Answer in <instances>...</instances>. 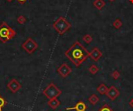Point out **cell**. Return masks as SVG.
Instances as JSON below:
<instances>
[{"instance_id":"10","label":"cell","mask_w":133,"mask_h":111,"mask_svg":"<svg viewBox=\"0 0 133 111\" xmlns=\"http://www.w3.org/2000/svg\"><path fill=\"white\" fill-rule=\"evenodd\" d=\"M86 108V106L84 103H79L75 107H71V108H67L66 110H76L77 111H83Z\"/></svg>"},{"instance_id":"5","label":"cell","mask_w":133,"mask_h":111,"mask_svg":"<svg viewBox=\"0 0 133 111\" xmlns=\"http://www.w3.org/2000/svg\"><path fill=\"white\" fill-rule=\"evenodd\" d=\"M21 47L28 54H32V53H34L37 49L38 44L32 38L29 37V38H27V40L23 44H22V46Z\"/></svg>"},{"instance_id":"18","label":"cell","mask_w":133,"mask_h":111,"mask_svg":"<svg viewBox=\"0 0 133 111\" xmlns=\"http://www.w3.org/2000/svg\"><path fill=\"white\" fill-rule=\"evenodd\" d=\"M101 111H111V110H110V109H109V108H108V107H104Z\"/></svg>"},{"instance_id":"22","label":"cell","mask_w":133,"mask_h":111,"mask_svg":"<svg viewBox=\"0 0 133 111\" xmlns=\"http://www.w3.org/2000/svg\"><path fill=\"white\" fill-rule=\"evenodd\" d=\"M110 2H114V1H115V0H109Z\"/></svg>"},{"instance_id":"1","label":"cell","mask_w":133,"mask_h":111,"mask_svg":"<svg viewBox=\"0 0 133 111\" xmlns=\"http://www.w3.org/2000/svg\"><path fill=\"white\" fill-rule=\"evenodd\" d=\"M65 56L75 65L79 66L90 56V53L79 43V41H76L73 45L65 52Z\"/></svg>"},{"instance_id":"8","label":"cell","mask_w":133,"mask_h":111,"mask_svg":"<svg viewBox=\"0 0 133 111\" xmlns=\"http://www.w3.org/2000/svg\"><path fill=\"white\" fill-rule=\"evenodd\" d=\"M90 56L94 61H97V60L102 56V54H101V52L99 51L98 48H94V49L90 53Z\"/></svg>"},{"instance_id":"4","label":"cell","mask_w":133,"mask_h":111,"mask_svg":"<svg viewBox=\"0 0 133 111\" xmlns=\"http://www.w3.org/2000/svg\"><path fill=\"white\" fill-rule=\"evenodd\" d=\"M43 93L49 100H51L58 96L62 93V92L58 89V87L55 84L51 83L43 91Z\"/></svg>"},{"instance_id":"21","label":"cell","mask_w":133,"mask_h":111,"mask_svg":"<svg viewBox=\"0 0 133 111\" xmlns=\"http://www.w3.org/2000/svg\"><path fill=\"white\" fill-rule=\"evenodd\" d=\"M7 1H8V2H12V0H7Z\"/></svg>"},{"instance_id":"20","label":"cell","mask_w":133,"mask_h":111,"mask_svg":"<svg viewBox=\"0 0 133 111\" xmlns=\"http://www.w3.org/2000/svg\"><path fill=\"white\" fill-rule=\"evenodd\" d=\"M129 1H130V2H131V3H132L133 4V0H129Z\"/></svg>"},{"instance_id":"14","label":"cell","mask_w":133,"mask_h":111,"mask_svg":"<svg viewBox=\"0 0 133 111\" xmlns=\"http://www.w3.org/2000/svg\"><path fill=\"white\" fill-rule=\"evenodd\" d=\"M83 40L87 43V44H90L92 40H93V37L90 35V34H86L83 37Z\"/></svg>"},{"instance_id":"2","label":"cell","mask_w":133,"mask_h":111,"mask_svg":"<svg viewBox=\"0 0 133 111\" xmlns=\"http://www.w3.org/2000/svg\"><path fill=\"white\" fill-rule=\"evenodd\" d=\"M16 36V31L12 29L6 22H2L0 25V40L5 43Z\"/></svg>"},{"instance_id":"3","label":"cell","mask_w":133,"mask_h":111,"mask_svg":"<svg viewBox=\"0 0 133 111\" xmlns=\"http://www.w3.org/2000/svg\"><path fill=\"white\" fill-rule=\"evenodd\" d=\"M53 27L60 35H62L71 27V23L65 17L60 16L54 23Z\"/></svg>"},{"instance_id":"7","label":"cell","mask_w":133,"mask_h":111,"mask_svg":"<svg viewBox=\"0 0 133 111\" xmlns=\"http://www.w3.org/2000/svg\"><path fill=\"white\" fill-rule=\"evenodd\" d=\"M72 72L71 68L66 65V64H63L62 65H61L58 69V72L62 76V77H66L69 75V74Z\"/></svg>"},{"instance_id":"12","label":"cell","mask_w":133,"mask_h":111,"mask_svg":"<svg viewBox=\"0 0 133 111\" xmlns=\"http://www.w3.org/2000/svg\"><path fill=\"white\" fill-rule=\"evenodd\" d=\"M113 26H114V27L116 28V29H120V28L122 26V22L121 21L120 19H117L116 20L114 21Z\"/></svg>"},{"instance_id":"17","label":"cell","mask_w":133,"mask_h":111,"mask_svg":"<svg viewBox=\"0 0 133 111\" xmlns=\"http://www.w3.org/2000/svg\"><path fill=\"white\" fill-rule=\"evenodd\" d=\"M113 76L116 79V78H118V76H119V74H118V72H115L114 73H113Z\"/></svg>"},{"instance_id":"16","label":"cell","mask_w":133,"mask_h":111,"mask_svg":"<svg viewBox=\"0 0 133 111\" xmlns=\"http://www.w3.org/2000/svg\"><path fill=\"white\" fill-rule=\"evenodd\" d=\"M98 68L97 67V66H95V65H93V66H91V68H90V71L93 73V74H95L97 72H98Z\"/></svg>"},{"instance_id":"11","label":"cell","mask_w":133,"mask_h":111,"mask_svg":"<svg viewBox=\"0 0 133 111\" xmlns=\"http://www.w3.org/2000/svg\"><path fill=\"white\" fill-rule=\"evenodd\" d=\"M59 101L56 99V98H54V99H51L49 100L48 102V105L52 108V109H55L58 107V106L59 105Z\"/></svg>"},{"instance_id":"13","label":"cell","mask_w":133,"mask_h":111,"mask_svg":"<svg viewBox=\"0 0 133 111\" xmlns=\"http://www.w3.org/2000/svg\"><path fill=\"white\" fill-rule=\"evenodd\" d=\"M7 103L6 100L0 95V111H2L3 107L5 106V104Z\"/></svg>"},{"instance_id":"6","label":"cell","mask_w":133,"mask_h":111,"mask_svg":"<svg viewBox=\"0 0 133 111\" xmlns=\"http://www.w3.org/2000/svg\"><path fill=\"white\" fill-rule=\"evenodd\" d=\"M7 88L12 93H17L21 88L22 86L21 84L19 82V81H17L15 79H12V80H10L8 83H7Z\"/></svg>"},{"instance_id":"15","label":"cell","mask_w":133,"mask_h":111,"mask_svg":"<svg viewBox=\"0 0 133 111\" xmlns=\"http://www.w3.org/2000/svg\"><path fill=\"white\" fill-rule=\"evenodd\" d=\"M26 19L23 16H19V17H17V22L19 24H23L24 23H26Z\"/></svg>"},{"instance_id":"19","label":"cell","mask_w":133,"mask_h":111,"mask_svg":"<svg viewBox=\"0 0 133 111\" xmlns=\"http://www.w3.org/2000/svg\"><path fill=\"white\" fill-rule=\"evenodd\" d=\"M19 3H21V4H23V3H25L26 2V0H17Z\"/></svg>"},{"instance_id":"9","label":"cell","mask_w":133,"mask_h":111,"mask_svg":"<svg viewBox=\"0 0 133 111\" xmlns=\"http://www.w3.org/2000/svg\"><path fill=\"white\" fill-rule=\"evenodd\" d=\"M105 5L106 3L104 0H95L94 2V6L98 10H101L105 6Z\"/></svg>"}]
</instances>
